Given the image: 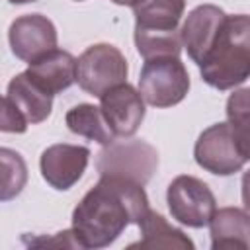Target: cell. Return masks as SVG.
Segmentation results:
<instances>
[{
	"mask_svg": "<svg viewBox=\"0 0 250 250\" xmlns=\"http://www.w3.org/2000/svg\"><path fill=\"white\" fill-rule=\"evenodd\" d=\"M76 2H84V0H76Z\"/></svg>",
	"mask_w": 250,
	"mask_h": 250,
	"instance_id": "obj_24",
	"label": "cell"
},
{
	"mask_svg": "<svg viewBox=\"0 0 250 250\" xmlns=\"http://www.w3.org/2000/svg\"><path fill=\"white\" fill-rule=\"evenodd\" d=\"M64 121H66V127L74 135L86 137L100 145H109L111 141H115L113 133L109 131L102 115V109L94 104H78L70 107L64 115Z\"/></svg>",
	"mask_w": 250,
	"mask_h": 250,
	"instance_id": "obj_17",
	"label": "cell"
},
{
	"mask_svg": "<svg viewBox=\"0 0 250 250\" xmlns=\"http://www.w3.org/2000/svg\"><path fill=\"white\" fill-rule=\"evenodd\" d=\"M201 78L215 90H230L250 74V20L246 14L227 16L211 49L197 64Z\"/></svg>",
	"mask_w": 250,
	"mask_h": 250,
	"instance_id": "obj_2",
	"label": "cell"
},
{
	"mask_svg": "<svg viewBox=\"0 0 250 250\" xmlns=\"http://www.w3.org/2000/svg\"><path fill=\"white\" fill-rule=\"evenodd\" d=\"M29 76L49 94H59L76 82V59L62 49H53L29 62Z\"/></svg>",
	"mask_w": 250,
	"mask_h": 250,
	"instance_id": "obj_13",
	"label": "cell"
},
{
	"mask_svg": "<svg viewBox=\"0 0 250 250\" xmlns=\"http://www.w3.org/2000/svg\"><path fill=\"white\" fill-rule=\"evenodd\" d=\"M8 98L23 113L25 121L31 125L43 123L53 109V94L39 86L27 70L16 74L8 84Z\"/></svg>",
	"mask_w": 250,
	"mask_h": 250,
	"instance_id": "obj_14",
	"label": "cell"
},
{
	"mask_svg": "<svg viewBox=\"0 0 250 250\" xmlns=\"http://www.w3.org/2000/svg\"><path fill=\"white\" fill-rule=\"evenodd\" d=\"M127 72L129 66L123 53L109 43L90 45L76 59V82L94 98H102L113 86L127 82Z\"/></svg>",
	"mask_w": 250,
	"mask_h": 250,
	"instance_id": "obj_6",
	"label": "cell"
},
{
	"mask_svg": "<svg viewBox=\"0 0 250 250\" xmlns=\"http://www.w3.org/2000/svg\"><path fill=\"white\" fill-rule=\"evenodd\" d=\"M148 209V197L141 184L100 176L98 184L74 207L70 230L78 248H105L129 225H137Z\"/></svg>",
	"mask_w": 250,
	"mask_h": 250,
	"instance_id": "obj_1",
	"label": "cell"
},
{
	"mask_svg": "<svg viewBox=\"0 0 250 250\" xmlns=\"http://www.w3.org/2000/svg\"><path fill=\"white\" fill-rule=\"evenodd\" d=\"M8 41L12 53L29 64L57 49V27L43 14H25L10 23Z\"/></svg>",
	"mask_w": 250,
	"mask_h": 250,
	"instance_id": "obj_8",
	"label": "cell"
},
{
	"mask_svg": "<svg viewBox=\"0 0 250 250\" xmlns=\"http://www.w3.org/2000/svg\"><path fill=\"white\" fill-rule=\"evenodd\" d=\"M102 115L113 137H133L145 119V100L129 82L117 84L100 98Z\"/></svg>",
	"mask_w": 250,
	"mask_h": 250,
	"instance_id": "obj_9",
	"label": "cell"
},
{
	"mask_svg": "<svg viewBox=\"0 0 250 250\" xmlns=\"http://www.w3.org/2000/svg\"><path fill=\"white\" fill-rule=\"evenodd\" d=\"M111 2H113V4H117V6H131V8H133L139 0H111Z\"/></svg>",
	"mask_w": 250,
	"mask_h": 250,
	"instance_id": "obj_22",
	"label": "cell"
},
{
	"mask_svg": "<svg viewBox=\"0 0 250 250\" xmlns=\"http://www.w3.org/2000/svg\"><path fill=\"white\" fill-rule=\"evenodd\" d=\"M10 4H29V2H37V0H8Z\"/></svg>",
	"mask_w": 250,
	"mask_h": 250,
	"instance_id": "obj_23",
	"label": "cell"
},
{
	"mask_svg": "<svg viewBox=\"0 0 250 250\" xmlns=\"http://www.w3.org/2000/svg\"><path fill=\"white\" fill-rule=\"evenodd\" d=\"M139 92L152 107H172L189 92V74L180 57H154L145 61Z\"/></svg>",
	"mask_w": 250,
	"mask_h": 250,
	"instance_id": "obj_5",
	"label": "cell"
},
{
	"mask_svg": "<svg viewBox=\"0 0 250 250\" xmlns=\"http://www.w3.org/2000/svg\"><path fill=\"white\" fill-rule=\"evenodd\" d=\"M248 88H240L230 94L227 102L229 123L244 137H248Z\"/></svg>",
	"mask_w": 250,
	"mask_h": 250,
	"instance_id": "obj_20",
	"label": "cell"
},
{
	"mask_svg": "<svg viewBox=\"0 0 250 250\" xmlns=\"http://www.w3.org/2000/svg\"><path fill=\"white\" fill-rule=\"evenodd\" d=\"M27 184V164L23 156L8 146H0V201L16 199Z\"/></svg>",
	"mask_w": 250,
	"mask_h": 250,
	"instance_id": "obj_18",
	"label": "cell"
},
{
	"mask_svg": "<svg viewBox=\"0 0 250 250\" xmlns=\"http://www.w3.org/2000/svg\"><path fill=\"white\" fill-rule=\"evenodd\" d=\"M186 0H139L133 6L135 29L143 31H178Z\"/></svg>",
	"mask_w": 250,
	"mask_h": 250,
	"instance_id": "obj_16",
	"label": "cell"
},
{
	"mask_svg": "<svg viewBox=\"0 0 250 250\" xmlns=\"http://www.w3.org/2000/svg\"><path fill=\"white\" fill-rule=\"evenodd\" d=\"M225 20H227L225 10H221L215 4H201L186 16L180 29V39H182V49L188 51V57L195 64H199L207 55V51L211 49Z\"/></svg>",
	"mask_w": 250,
	"mask_h": 250,
	"instance_id": "obj_11",
	"label": "cell"
},
{
	"mask_svg": "<svg viewBox=\"0 0 250 250\" xmlns=\"http://www.w3.org/2000/svg\"><path fill=\"white\" fill-rule=\"evenodd\" d=\"M193 158L215 176L236 174L248 162V137L240 135L229 121L215 123L197 137Z\"/></svg>",
	"mask_w": 250,
	"mask_h": 250,
	"instance_id": "obj_3",
	"label": "cell"
},
{
	"mask_svg": "<svg viewBox=\"0 0 250 250\" xmlns=\"http://www.w3.org/2000/svg\"><path fill=\"white\" fill-rule=\"evenodd\" d=\"M141 229V238L139 242H133L129 248H172V250H193L191 238L172 227L160 213L156 211H146L141 221L137 223Z\"/></svg>",
	"mask_w": 250,
	"mask_h": 250,
	"instance_id": "obj_15",
	"label": "cell"
},
{
	"mask_svg": "<svg viewBox=\"0 0 250 250\" xmlns=\"http://www.w3.org/2000/svg\"><path fill=\"white\" fill-rule=\"evenodd\" d=\"M27 121L23 113L18 109V105L8 98L0 94V131L2 133H25Z\"/></svg>",
	"mask_w": 250,
	"mask_h": 250,
	"instance_id": "obj_21",
	"label": "cell"
},
{
	"mask_svg": "<svg viewBox=\"0 0 250 250\" xmlns=\"http://www.w3.org/2000/svg\"><path fill=\"white\" fill-rule=\"evenodd\" d=\"M158 168L156 148L141 139L111 141L96 156V170L100 176H117L135 184H148Z\"/></svg>",
	"mask_w": 250,
	"mask_h": 250,
	"instance_id": "obj_4",
	"label": "cell"
},
{
	"mask_svg": "<svg viewBox=\"0 0 250 250\" xmlns=\"http://www.w3.org/2000/svg\"><path fill=\"white\" fill-rule=\"evenodd\" d=\"M135 45L139 55L148 61L154 57H180L182 53V39L180 29L178 31H143L135 29Z\"/></svg>",
	"mask_w": 250,
	"mask_h": 250,
	"instance_id": "obj_19",
	"label": "cell"
},
{
	"mask_svg": "<svg viewBox=\"0 0 250 250\" xmlns=\"http://www.w3.org/2000/svg\"><path fill=\"white\" fill-rule=\"evenodd\" d=\"M166 203L172 219L191 229L207 227L217 209V199L209 186L189 174L176 176L170 182L166 191Z\"/></svg>",
	"mask_w": 250,
	"mask_h": 250,
	"instance_id": "obj_7",
	"label": "cell"
},
{
	"mask_svg": "<svg viewBox=\"0 0 250 250\" xmlns=\"http://www.w3.org/2000/svg\"><path fill=\"white\" fill-rule=\"evenodd\" d=\"M90 150L82 145L59 143L51 145L41 152L39 170L43 180L59 191L70 189L86 172Z\"/></svg>",
	"mask_w": 250,
	"mask_h": 250,
	"instance_id": "obj_10",
	"label": "cell"
},
{
	"mask_svg": "<svg viewBox=\"0 0 250 250\" xmlns=\"http://www.w3.org/2000/svg\"><path fill=\"white\" fill-rule=\"evenodd\" d=\"M209 230L213 250H248L250 246L248 213L240 207L215 209Z\"/></svg>",
	"mask_w": 250,
	"mask_h": 250,
	"instance_id": "obj_12",
	"label": "cell"
}]
</instances>
